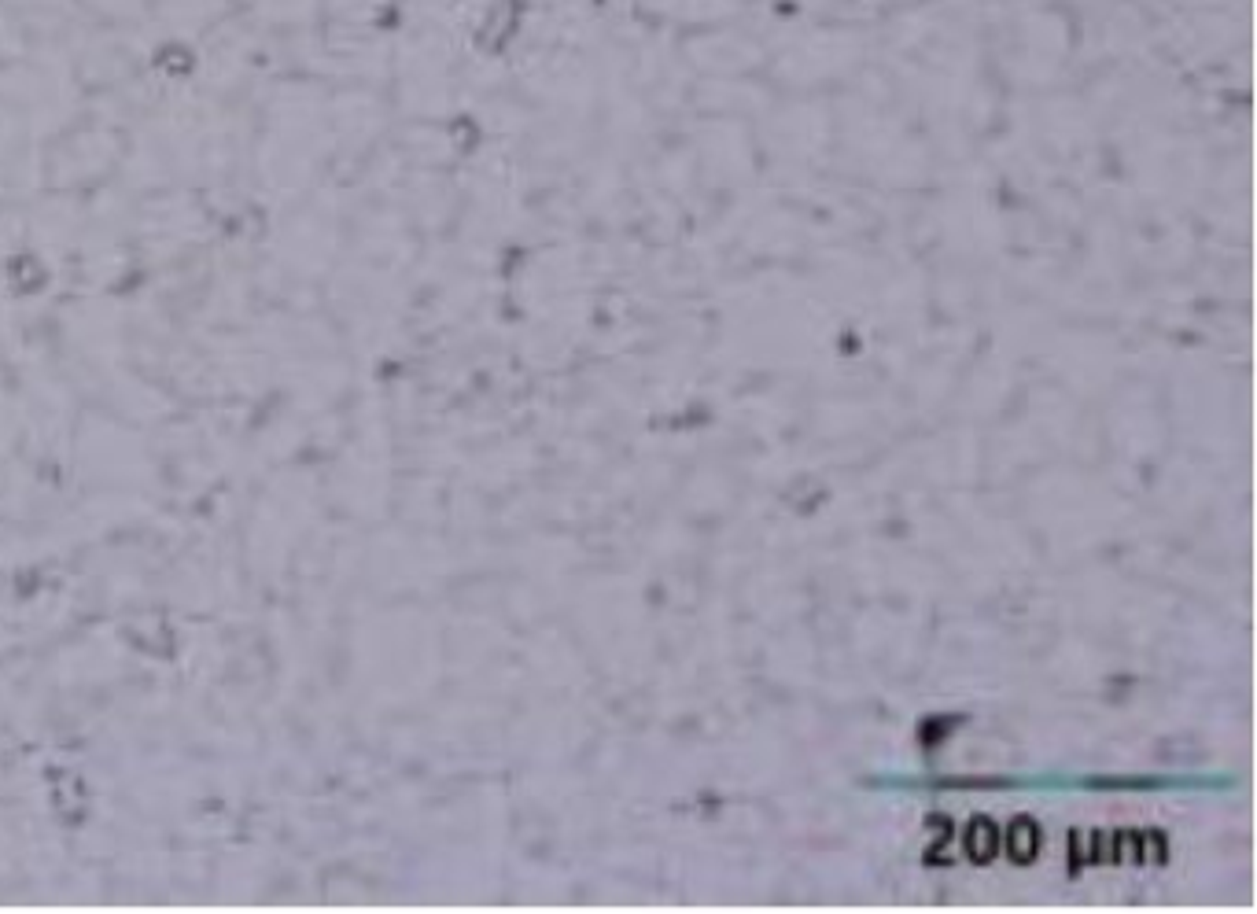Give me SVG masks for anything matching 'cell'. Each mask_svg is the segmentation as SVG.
<instances>
[{
  "mask_svg": "<svg viewBox=\"0 0 1257 914\" xmlns=\"http://www.w3.org/2000/svg\"><path fill=\"white\" fill-rule=\"evenodd\" d=\"M1007 848H1011L1014 863H1033L1040 852V830L1033 819H1014L1011 833H1007Z\"/></svg>",
  "mask_w": 1257,
  "mask_h": 914,
  "instance_id": "2",
  "label": "cell"
},
{
  "mask_svg": "<svg viewBox=\"0 0 1257 914\" xmlns=\"http://www.w3.org/2000/svg\"><path fill=\"white\" fill-rule=\"evenodd\" d=\"M963 848L966 856L974 859V863H988V859L999 852V830L992 819H974L966 826V837H963Z\"/></svg>",
  "mask_w": 1257,
  "mask_h": 914,
  "instance_id": "1",
  "label": "cell"
}]
</instances>
